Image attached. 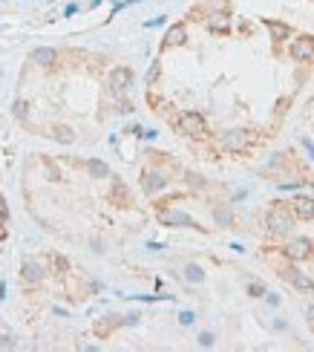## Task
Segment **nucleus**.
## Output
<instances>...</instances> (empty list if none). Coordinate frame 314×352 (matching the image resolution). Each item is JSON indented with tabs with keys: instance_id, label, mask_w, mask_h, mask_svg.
<instances>
[{
	"instance_id": "2eb2a0df",
	"label": "nucleus",
	"mask_w": 314,
	"mask_h": 352,
	"mask_svg": "<svg viewBox=\"0 0 314 352\" xmlns=\"http://www.w3.org/2000/svg\"><path fill=\"white\" fill-rule=\"evenodd\" d=\"M87 170H90L95 179H107V176H110V167H107L104 162H98V159H93V162L87 164Z\"/></svg>"
},
{
	"instance_id": "20e7f679",
	"label": "nucleus",
	"mask_w": 314,
	"mask_h": 352,
	"mask_svg": "<svg viewBox=\"0 0 314 352\" xmlns=\"http://www.w3.org/2000/svg\"><path fill=\"white\" fill-rule=\"evenodd\" d=\"M219 147L222 150H231V153H242L248 147V133L245 130H228V133H222Z\"/></svg>"
},
{
	"instance_id": "7c9ffc66",
	"label": "nucleus",
	"mask_w": 314,
	"mask_h": 352,
	"mask_svg": "<svg viewBox=\"0 0 314 352\" xmlns=\"http://www.w3.org/2000/svg\"><path fill=\"white\" fill-rule=\"evenodd\" d=\"M308 320H311V323H314V303L308 306Z\"/></svg>"
},
{
	"instance_id": "393cba45",
	"label": "nucleus",
	"mask_w": 314,
	"mask_h": 352,
	"mask_svg": "<svg viewBox=\"0 0 314 352\" xmlns=\"http://www.w3.org/2000/svg\"><path fill=\"white\" fill-rule=\"evenodd\" d=\"M156 78H159V61H153V67L147 70V84H153Z\"/></svg>"
},
{
	"instance_id": "6e6552de",
	"label": "nucleus",
	"mask_w": 314,
	"mask_h": 352,
	"mask_svg": "<svg viewBox=\"0 0 314 352\" xmlns=\"http://www.w3.org/2000/svg\"><path fill=\"white\" fill-rule=\"evenodd\" d=\"M130 84H133V72H130L127 67H118V70L110 72V90H113V93H124Z\"/></svg>"
},
{
	"instance_id": "39448f33",
	"label": "nucleus",
	"mask_w": 314,
	"mask_h": 352,
	"mask_svg": "<svg viewBox=\"0 0 314 352\" xmlns=\"http://www.w3.org/2000/svg\"><path fill=\"white\" fill-rule=\"evenodd\" d=\"M311 240H305V237H297V240H291L288 246L282 248V254L288 260H308L311 257Z\"/></svg>"
},
{
	"instance_id": "0eeeda50",
	"label": "nucleus",
	"mask_w": 314,
	"mask_h": 352,
	"mask_svg": "<svg viewBox=\"0 0 314 352\" xmlns=\"http://www.w3.org/2000/svg\"><path fill=\"white\" fill-rule=\"evenodd\" d=\"M21 277H24V283H41L44 280V263L26 257L24 266H21Z\"/></svg>"
},
{
	"instance_id": "b1692460",
	"label": "nucleus",
	"mask_w": 314,
	"mask_h": 352,
	"mask_svg": "<svg viewBox=\"0 0 314 352\" xmlns=\"http://www.w3.org/2000/svg\"><path fill=\"white\" fill-rule=\"evenodd\" d=\"M193 320H196V315H193V312H182V315H179V323H182V326H190Z\"/></svg>"
},
{
	"instance_id": "423d86ee",
	"label": "nucleus",
	"mask_w": 314,
	"mask_h": 352,
	"mask_svg": "<svg viewBox=\"0 0 314 352\" xmlns=\"http://www.w3.org/2000/svg\"><path fill=\"white\" fill-rule=\"evenodd\" d=\"M291 55L302 64H314V38H297L294 44H291Z\"/></svg>"
},
{
	"instance_id": "cd10ccee",
	"label": "nucleus",
	"mask_w": 314,
	"mask_h": 352,
	"mask_svg": "<svg viewBox=\"0 0 314 352\" xmlns=\"http://www.w3.org/2000/svg\"><path fill=\"white\" fill-rule=\"evenodd\" d=\"M0 346H3V349H12L15 340H12V338H0Z\"/></svg>"
},
{
	"instance_id": "c85d7f7f",
	"label": "nucleus",
	"mask_w": 314,
	"mask_h": 352,
	"mask_svg": "<svg viewBox=\"0 0 314 352\" xmlns=\"http://www.w3.org/2000/svg\"><path fill=\"white\" fill-rule=\"evenodd\" d=\"M302 144H305V150H308V153H311V159H314V144H311V141H308V139H305V141H302Z\"/></svg>"
},
{
	"instance_id": "5701e85b",
	"label": "nucleus",
	"mask_w": 314,
	"mask_h": 352,
	"mask_svg": "<svg viewBox=\"0 0 314 352\" xmlns=\"http://www.w3.org/2000/svg\"><path fill=\"white\" fill-rule=\"evenodd\" d=\"M248 292H251V297H262V294H265V286H259V283H251V286H248Z\"/></svg>"
},
{
	"instance_id": "1a4fd4ad",
	"label": "nucleus",
	"mask_w": 314,
	"mask_h": 352,
	"mask_svg": "<svg viewBox=\"0 0 314 352\" xmlns=\"http://www.w3.org/2000/svg\"><path fill=\"white\" fill-rule=\"evenodd\" d=\"M55 61H58V52H55V49H49V47H38L35 52H32V64L44 67V70H49Z\"/></svg>"
},
{
	"instance_id": "9d476101",
	"label": "nucleus",
	"mask_w": 314,
	"mask_h": 352,
	"mask_svg": "<svg viewBox=\"0 0 314 352\" xmlns=\"http://www.w3.org/2000/svg\"><path fill=\"white\" fill-rule=\"evenodd\" d=\"M141 185H144V191H147V194H156V191H162L164 185H167V179H164L162 173H156V170H144V176H141Z\"/></svg>"
},
{
	"instance_id": "bb28decb",
	"label": "nucleus",
	"mask_w": 314,
	"mask_h": 352,
	"mask_svg": "<svg viewBox=\"0 0 314 352\" xmlns=\"http://www.w3.org/2000/svg\"><path fill=\"white\" fill-rule=\"evenodd\" d=\"M6 217H9V208H6V202L0 197V220H6Z\"/></svg>"
},
{
	"instance_id": "aec40b11",
	"label": "nucleus",
	"mask_w": 314,
	"mask_h": 352,
	"mask_svg": "<svg viewBox=\"0 0 314 352\" xmlns=\"http://www.w3.org/2000/svg\"><path fill=\"white\" fill-rule=\"evenodd\" d=\"M52 266H55V271H58V274H67V269H70L67 257H52Z\"/></svg>"
},
{
	"instance_id": "6ab92c4d",
	"label": "nucleus",
	"mask_w": 314,
	"mask_h": 352,
	"mask_svg": "<svg viewBox=\"0 0 314 352\" xmlns=\"http://www.w3.org/2000/svg\"><path fill=\"white\" fill-rule=\"evenodd\" d=\"M12 110H15V116H18V118H26V116H29V104H26V101H15Z\"/></svg>"
},
{
	"instance_id": "4468645a",
	"label": "nucleus",
	"mask_w": 314,
	"mask_h": 352,
	"mask_svg": "<svg viewBox=\"0 0 314 352\" xmlns=\"http://www.w3.org/2000/svg\"><path fill=\"white\" fill-rule=\"evenodd\" d=\"M208 26L213 29V32H228L231 21H228V15H225V12H213V15L208 18Z\"/></svg>"
},
{
	"instance_id": "4be33fe9",
	"label": "nucleus",
	"mask_w": 314,
	"mask_h": 352,
	"mask_svg": "<svg viewBox=\"0 0 314 352\" xmlns=\"http://www.w3.org/2000/svg\"><path fill=\"white\" fill-rule=\"evenodd\" d=\"M44 170H47V176H49V179H52V182H58V179H61V173H58V170H55V164L44 162Z\"/></svg>"
},
{
	"instance_id": "f257e3e1",
	"label": "nucleus",
	"mask_w": 314,
	"mask_h": 352,
	"mask_svg": "<svg viewBox=\"0 0 314 352\" xmlns=\"http://www.w3.org/2000/svg\"><path fill=\"white\" fill-rule=\"evenodd\" d=\"M265 223L274 234H288L291 228H294V214H291L285 205H274V208L268 211Z\"/></svg>"
},
{
	"instance_id": "f3484780",
	"label": "nucleus",
	"mask_w": 314,
	"mask_h": 352,
	"mask_svg": "<svg viewBox=\"0 0 314 352\" xmlns=\"http://www.w3.org/2000/svg\"><path fill=\"white\" fill-rule=\"evenodd\" d=\"M202 277H205V271L199 269V266H193V263H190V266L185 269V280H190V283H202Z\"/></svg>"
},
{
	"instance_id": "f03ea898",
	"label": "nucleus",
	"mask_w": 314,
	"mask_h": 352,
	"mask_svg": "<svg viewBox=\"0 0 314 352\" xmlns=\"http://www.w3.org/2000/svg\"><path fill=\"white\" fill-rule=\"evenodd\" d=\"M179 130H182L185 136L199 139V136L208 133V124H205V118L199 116V113H182V116H179Z\"/></svg>"
},
{
	"instance_id": "dca6fc26",
	"label": "nucleus",
	"mask_w": 314,
	"mask_h": 352,
	"mask_svg": "<svg viewBox=\"0 0 314 352\" xmlns=\"http://www.w3.org/2000/svg\"><path fill=\"white\" fill-rule=\"evenodd\" d=\"M52 136H55L58 141H64V144H72V141H75V133H72L70 127H64V124L52 130Z\"/></svg>"
},
{
	"instance_id": "c756f323",
	"label": "nucleus",
	"mask_w": 314,
	"mask_h": 352,
	"mask_svg": "<svg viewBox=\"0 0 314 352\" xmlns=\"http://www.w3.org/2000/svg\"><path fill=\"white\" fill-rule=\"evenodd\" d=\"M6 234H9V231H6V225H0V240H6Z\"/></svg>"
},
{
	"instance_id": "412c9836",
	"label": "nucleus",
	"mask_w": 314,
	"mask_h": 352,
	"mask_svg": "<svg viewBox=\"0 0 314 352\" xmlns=\"http://www.w3.org/2000/svg\"><path fill=\"white\" fill-rule=\"evenodd\" d=\"M187 185H193V188H205V179L199 173H187Z\"/></svg>"
},
{
	"instance_id": "7ed1b4c3",
	"label": "nucleus",
	"mask_w": 314,
	"mask_h": 352,
	"mask_svg": "<svg viewBox=\"0 0 314 352\" xmlns=\"http://www.w3.org/2000/svg\"><path fill=\"white\" fill-rule=\"evenodd\" d=\"M159 223L162 225H170V228H196L193 217L185 211H173V208H162L159 211Z\"/></svg>"
},
{
	"instance_id": "f8f14e48",
	"label": "nucleus",
	"mask_w": 314,
	"mask_h": 352,
	"mask_svg": "<svg viewBox=\"0 0 314 352\" xmlns=\"http://www.w3.org/2000/svg\"><path fill=\"white\" fill-rule=\"evenodd\" d=\"M187 41V29L182 24H176L167 29V35H164V47H182Z\"/></svg>"
},
{
	"instance_id": "a878e982",
	"label": "nucleus",
	"mask_w": 314,
	"mask_h": 352,
	"mask_svg": "<svg viewBox=\"0 0 314 352\" xmlns=\"http://www.w3.org/2000/svg\"><path fill=\"white\" fill-rule=\"evenodd\" d=\"M199 343H202V346H213V335H210V332H202V335H199Z\"/></svg>"
},
{
	"instance_id": "ddd939ff",
	"label": "nucleus",
	"mask_w": 314,
	"mask_h": 352,
	"mask_svg": "<svg viewBox=\"0 0 314 352\" xmlns=\"http://www.w3.org/2000/svg\"><path fill=\"white\" fill-rule=\"evenodd\" d=\"M265 29L271 32L274 41H285L291 35V26L288 24H279V21H265Z\"/></svg>"
},
{
	"instance_id": "9b49d317",
	"label": "nucleus",
	"mask_w": 314,
	"mask_h": 352,
	"mask_svg": "<svg viewBox=\"0 0 314 352\" xmlns=\"http://www.w3.org/2000/svg\"><path fill=\"white\" fill-rule=\"evenodd\" d=\"M291 208H294V214H297L300 220H311L314 217V200L311 197H297V200L291 202Z\"/></svg>"
},
{
	"instance_id": "a211bd4d",
	"label": "nucleus",
	"mask_w": 314,
	"mask_h": 352,
	"mask_svg": "<svg viewBox=\"0 0 314 352\" xmlns=\"http://www.w3.org/2000/svg\"><path fill=\"white\" fill-rule=\"evenodd\" d=\"M213 220H216V225H231L233 214L228 211V208H216V211H213Z\"/></svg>"
}]
</instances>
